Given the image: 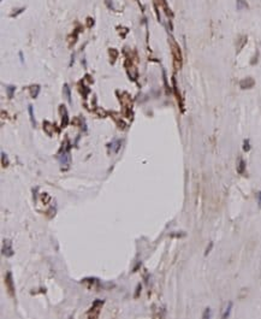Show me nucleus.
Masks as SVG:
<instances>
[{
    "instance_id": "5",
    "label": "nucleus",
    "mask_w": 261,
    "mask_h": 319,
    "mask_svg": "<svg viewBox=\"0 0 261 319\" xmlns=\"http://www.w3.org/2000/svg\"><path fill=\"white\" fill-rule=\"evenodd\" d=\"M64 93H65V97L66 99L69 100V103H71V95H70V88L68 85H64Z\"/></svg>"
},
{
    "instance_id": "2",
    "label": "nucleus",
    "mask_w": 261,
    "mask_h": 319,
    "mask_svg": "<svg viewBox=\"0 0 261 319\" xmlns=\"http://www.w3.org/2000/svg\"><path fill=\"white\" fill-rule=\"evenodd\" d=\"M5 284H6V290L11 296H14V286H13V278L12 273L7 272L5 276Z\"/></svg>"
},
{
    "instance_id": "3",
    "label": "nucleus",
    "mask_w": 261,
    "mask_h": 319,
    "mask_svg": "<svg viewBox=\"0 0 261 319\" xmlns=\"http://www.w3.org/2000/svg\"><path fill=\"white\" fill-rule=\"evenodd\" d=\"M2 254L6 255V257H12V255H13V249H12V247H11V242H10V241H4Z\"/></svg>"
},
{
    "instance_id": "4",
    "label": "nucleus",
    "mask_w": 261,
    "mask_h": 319,
    "mask_svg": "<svg viewBox=\"0 0 261 319\" xmlns=\"http://www.w3.org/2000/svg\"><path fill=\"white\" fill-rule=\"evenodd\" d=\"M159 2V5L163 7V10L165 11V13L167 14V16H171V10L169 8V6H167V2H166V0H159L158 1Z\"/></svg>"
},
{
    "instance_id": "1",
    "label": "nucleus",
    "mask_w": 261,
    "mask_h": 319,
    "mask_svg": "<svg viewBox=\"0 0 261 319\" xmlns=\"http://www.w3.org/2000/svg\"><path fill=\"white\" fill-rule=\"evenodd\" d=\"M170 47H171V52H172V57H173V65L176 70H179L182 66V53H180V48L178 46V43L174 41L173 39H170Z\"/></svg>"
},
{
    "instance_id": "8",
    "label": "nucleus",
    "mask_w": 261,
    "mask_h": 319,
    "mask_svg": "<svg viewBox=\"0 0 261 319\" xmlns=\"http://www.w3.org/2000/svg\"><path fill=\"white\" fill-rule=\"evenodd\" d=\"M1 163H2V166H7V158L5 153H1Z\"/></svg>"
},
{
    "instance_id": "9",
    "label": "nucleus",
    "mask_w": 261,
    "mask_h": 319,
    "mask_svg": "<svg viewBox=\"0 0 261 319\" xmlns=\"http://www.w3.org/2000/svg\"><path fill=\"white\" fill-rule=\"evenodd\" d=\"M258 196H259V204L261 205V193H259V194H258Z\"/></svg>"
},
{
    "instance_id": "6",
    "label": "nucleus",
    "mask_w": 261,
    "mask_h": 319,
    "mask_svg": "<svg viewBox=\"0 0 261 319\" xmlns=\"http://www.w3.org/2000/svg\"><path fill=\"white\" fill-rule=\"evenodd\" d=\"M29 116H30V120H31V124L35 126V124H36V122H35V118H34V113H33V106L31 105H29Z\"/></svg>"
},
{
    "instance_id": "7",
    "label": "nucleus",
    "mask_w": 261,
    "mask_h": 319,
    "mask_svg": "<svg viewBox=\"0 0 261 319\" xmlns=\"http://www.w3.org/2000/svg\"><path fill=\"white\" fill-rule=\"evenodd\" d=\"M14 87L13 86H8L7 88H6V91H7V95H8V98H12L13 97V92H14Z\"/></svg>"
}]
</instances>
